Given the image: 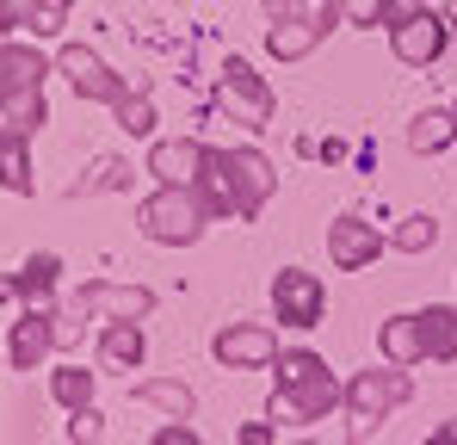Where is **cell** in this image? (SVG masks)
I'll return each instance as SVG.
<instances>
[{"label":"cell","instance_id":"8","mask_svg":"<svg viewBox=\"0 0 457 445\" xmlns=\"http://www.w3.org/2000/svg\"><path fill=\"white\" fill-rule=\"evenodd\" d=\"M278 347H272V334L266 328H228V334H217V359L223 365H266Z\"/></svg>","mask_w":457,"mask_h":445},{"label":"cell","instance_id":"23","mask_svg":"<svg viewBox=\"0 0 457 445\" xmlns=\"http://www.w3.org/2000/svg\"><path fill=\"white\" fill-rule=\"evenodd\" d=\"M87 303H112L118 315H143V309H149L143 291H87Z\"/></svg>","mask_w":457,"mask_h":445},{"label":"cell","instance_id":"18","mask_svg":"<svg viewBox=\"0 0 457 445\" xmlns=\"http://www.w3.org/2000/svg\"><path fill=\"white\" fill-rule=\"evenodd\" d=\"M315 31H321L315 19H297V25H285V31H272V50H278V56H303L309 44H315Z\"/></svg>","mask_w":457,"mask_h":445},{"label":"cell","instance_id":"5","mask_svg":"<svg viewBox=\"0 0 457 445\" xmlns=\"http://www.w3.org/2000/svg\"><path fill=\"white\" fill-rule=\"evenodd\" d=\"M439 50H445V19H439V13L420 6V13H408V19L395 25V56H402V63H433Z\"/></svg>","mask_w":457,"mask_h":445},{"label":"cell","instance_id":"26","mask_svg":"<svg viewBox=\"0 0 457 445\" xmlns=\"http://www.w3.org/2000/svg\"><path fill=\"white\" fill-rule=\"evenodd\" d=\"M69 433H75V440H93V433H99V415H93V408H75V427H69Z\"/></svg>","mask_w":457,"mask_h":445},{"label":"cell","instance_id":"24","mask_svg":"<svg viewBox=\"0 0 457 445\" xmlns=\"http://www.w3.org/2000/svg\"><path fill=\"white\" fill-rule=\"evenodd\" d=\"M346 19H353V25H378L383 0H346Z\"/></svg>","mask_w":457,"mask_h":445},{"label":"cell","instance_id":"20","mask_svg":"<svg viewBox=\"0 0 457 445\" xmlns=\"http://www.w3.org/2000/svg\"><path fill=\"white\" fill-rule=\"evenodd\" d=\"M87 396H93V371H56V402L87 408Z\"/></svg>","mask_w":457,"mask_h":445},{"label":"cell","instance_id":"27","mask_svg":"<svg viewBox=\"0 0 457 445\" xmlns=\"http://www.w3.org/2000/svg\"><path fill=\"white\" fill-rule=\"evenodd\" d=\"M124 130L143 137V130H149V105H124Z\"/></svg>","mask_w":457,"mask_h":445},{"label":"cell","instance_id":"7","mask_svg":"<svg viewBox=\"0 0 457 445\" xmlns=\"http://www.w3.org/2000/svg\"><path fill=\"white\" fill-rule=\"evenodd\" d=\"M328 254H334V266H365V260H378V229L359 217H340L334 229H328Z\"/></svg>","mask_w":457,"mask_h":445},{"label":"cell","instance_id":"14","mask_svg":"<svg viewBox=\"0 0 457 445\" xmlns=\"http://www.w3.org/2000/svg\"><path fill=\"white\" fill-rule=\"evenodd\" d=\"M50 340H56V328H50L44 315H25V322L12 328V359H19V365H37Z\"/></svg>","mask_w":457,"mask_h":445},{"label":"cell","instance_id":"6","mask_svg":"<svg viewBox=\"0 0 457 445\" xmlns=\"http://www.w3.org/2000/svg\"><path fill=\"white\" fill-rule=\"evenodd\" d=\"M402 396H408V377H402V371H365V377L353 383V415H359V421H383Z\"/></svg>","mask_w":457,"mask_h":445},{"label":"cell","instance_id":"17","mask_svg":"<svg viewBox=\"0 0 457 445\" xmlns=\"http://www.w3.org/2000/svg\"><path fill=\"white\" fill-rule=\"evenodd\" d=\"M44 80V63L31 50H6L0 56V87H37Z\"/></svg>","mask_w":457,"mask_h":445},{"label":"cell","instance_id":"2","mask_svg":"<svg viewBox=\"0 0 457 445\" xmlns=\"http://www.w3.org/2000/svg\"><path fill=\"white\" fill-rule=\"evenodd\" d=\"M143 229H149L154 241H198V229H204V211L179 192V186H167L161 198L143 205Z\"/></svg>","mask_w":457,"mask_h":445},{"label":"cell","instance_id":"29","mask_svg":"<svg viewBox=\"0 0 457 445\" xmlns=\"http://www.w3.org/2000/svg\"><path fill=\"white\" fill-rule=\"evenodd\" d=\"M266 6H272V13H285V6H291V0H266Z\"/></svg>","mask_w":457,"mask_h":445},{"label":"cell","instance_id":"22","mask_svg":"<svg viewBox=\"0 0 457 445\" xmlns=\"http://www.w3.org/2000/svg\"><path fill=\"white\" fill-rule=\"evenodd\" d=\"M50 279H56V260H50V254H37V260L25 266V279H19V291H25V297H44V291H50Z\"/></svg>","mask_w":457,"mask_h":445},{"label":"cell","instance_id":"16","mask_svg":"<svg viewBox=\"0 0 457 445\" xmlns=\"http://www.w3.org/2000/svg\"><path fill=\"white\" fill-rule=\"evenodd\" d=\"M105 359H112V365H137V359H143V328H137V322H112Z\"/></svg>","mask_w":457,"mask_h":445},{"label":"cell","instance_id":"4","mask_svg":"<svg viewBox=\"0 0 457 445\" xmlns=\"http://www.w3.org/2000/svg\"><path fill=\"white\" fill-rule=\"evenodd\" d=\"M223 105L241 118V124H253V130L272 118V93L253 80V69H247V63H235V56H228V69H223Z\"/></svg>","mask_w":457,"mask_h":445},{"label":"cell","instance_id":"25","mask_svg":"<svg viewBox=\"0 0 457 445\" xmlns=\"http://www.w3.org/2000/svg\"><path fill=\"white\" fill-rule=\"evenodd\" d=\"M62 6H69V0H44V13H37L31 31H56V25H62Z\"/></svg>","mask_w":457,"mask_h":445},{"label":"cell","instance_id":"21","mask_svg":"<svg viewBox=\"0 0 457 445\" xmlns=\"http://www.w3.org/2000/svg\"><path fill=\"white\" fill-rule=\"evenodd\" d=\"M143 402H154V408H173V415H192V396H186L179 383H143Z\"/></svg>","mask_w":457,"mask_h":445},{"label":"cell","instance_id":"1","mask_svg":"<svg viewBox=\"0 0 457 445\" xmlns=\"http://www.w3.org/2000/svg\"><path fill=\"white\" fill-rule=\"evenodd\" d=\"M334 402V377L315 353H285L278 359V396H272V421H315Z\"/></svg>","mask_w":457,"mask_h":445},{"label":"cell","instance_id":"9","mask_svg":"<svg viewBox=\"0 0 457 445\" xmlns=\"http://www.w3.org/2000/svg\"><path fill=\"white\" fill-rule=\"evenodd\" d=\"M62 74L75 80V93H87V99H118V80L99 69V56H87V50H62Z\"/></svg>","mask_w":457,"mask_h":445},{"label":"cell","instance_id":"11","mask_svg":"<svg viewBox=\"0 0 457 445\" xmlns=\"http://www.w3.org/2000/svg\"><path fill=\"white\" fill-rule=\"evenodd\" d=\"M198 167H204V148H198V143H161V148H154V173H161L167 186L198 180Z\"/></svg>","mask_w":457,"mask_h":445},{"label":"cell","instance_id":"15","mask_svg":"<svg viewBox=\"0 0 457 445\" xmlns=\"http://www.w3.org/2000/svg\"><path fill=\"white\" fill-rule=\"evenodd\" d=\"M452 130H457V118H445V112H420L414 130H408V143L420 148V155H439V148L452 143Z\"/></svg>","mask_w":457,"mask_h":445},{"label":"cell","instance_id":"19","mask_svg":"<svg viewBox=\"0 0 457 445\" xmlns=\"http://www.w3.org/2000/svg\"><path fill=\"white\" fill-rule=\"evenodd\" d=\"M433 241H439V222L433 217H408L395 229V248H408V254H420V248H433Z\"/></svg>","mask_w":457,"mask_h":445},{"label":"cell","instance_id":"13","mask_svg":"<svg viewBox=\"0 0 457 445\" xmlns=\"http://www.w3.org/2000/svg\"><path fill=\"white\" fill-rule=\"evenodd\" d=\"M420 347H427V359H457V309L420 315Z\"/></svg>","mask_w":457,"mask_h":445},{"label":"cell","instance_id":"3","mask_svg":"<svg viewBox=\"0 0 457 445\" xmlns=\"http://www.w3.org/2000/svg\"><path fill=\"white\" fill-rule=\"evenodd\" d=\"M272 303H278V322H291V328H315L321 322V285H315V273L285 266L272 279Z\"/></svg>","mask_w":457,"mask_h":445},{"label":"cell","instance_id":"12","mask_svg":"<svg viewBox=\"0 0 457 445\" xmlns=\"http://www.w3.org/2000/svg\"><path fill=\"white\" fill-rule=\"evenodd\" d=\"M383 353H389L395 365L427 359V347H420V315H389V328H383Z\"/></svg>","mask_w":457,"mask_h":445},{"label":"cell","instance_id":"28","mask_svg":"<svg viewBox=\"0 0 457 445\" xmlns=\"http://www.w3.org/2000/svg\"><path fill=\"white\" fill-rule=\"evenodd\" d=\"M439 440H457V421H452V427H439Z\"/></svg>","mask_w":457,"mask_h":445},{"label":"cell","instance_id":"10","mask_svg":"<svg viewBox=\"0 0 457 445\" xmlns=\"http://www.w3.org/2000/svg\"><path fill=\"white\" fill-rule=\"evenodd\" d=\"M228 173H235V186H241V211H260L266 192H272V167L241 148V155H228Z\"/></svg>","mask_w":457,"mask_h":445}]
</instances>
